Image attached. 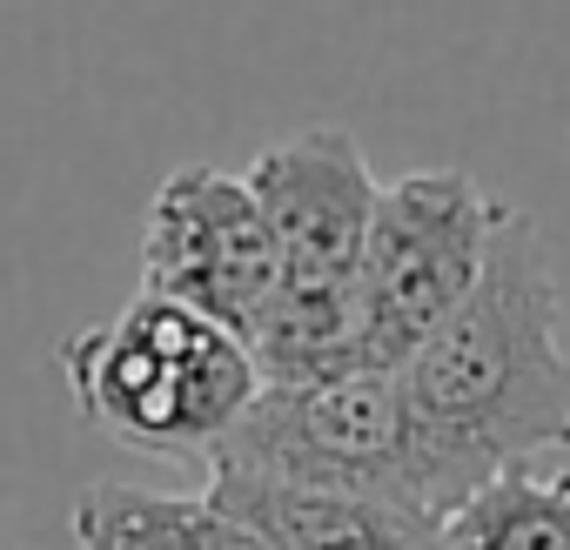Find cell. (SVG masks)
Returning a JSON list of instances; mask_svg holds the SVG:
<instances>
[{
    "instance_id": "obj_1",
    "label": "cell",
    "mask_w": 570,
    "mask_h": 550,
    "mask_svg": "<svg viewBox=\"0 0 570 550\" xmlns=\"http://www.w3.org/2000/svg\"><path fill=\"white\" fill-rule=\"evenodd\" d=\"M450 510L510 463L570 450V343L543 228L503 202L476 289L396 363Z\"/></svg>"
},
{
    "instance_id": "obj_2",
    "label": "cell",
    "mask_w": 570,
    "mask_h": 550,
    "mask_svg": "<svg viewBox=\"0 0 570 550\" xmlns=\"http://www.w3.org/2000/svg\"><path fill=\"white\" fill-rule=\"evenodd\" d=\"M248 188L275 235V289L248 336L262 383H330L370 370L363 356V242L383 181L350 128H303L262 148Z\"/></svg>"
},
{
    "instance_id": "obj_3",
    "label": "cell",
    "mask_w": 570,
    "mask_h": 550,
    "mask_svg": "<svg viewBox=\"0 0 570 550\" xmlns=\"http://www.w3.org/2000/svg\"><path fill=\"white\" fill-rule=\"evenodd\" d=\"M55 370L101 436L202 470L262 396V370L242 336L148 289L121 316L68 336L55 350Z\"/></svg>"
},
{
    "instance_id": "obj_4",
    "label": "cell",
    "mask_w": 570,
    "mask_h": 550,
    "mask_svg": "<svg viewBox=\"0 0 570 550\" xmlns=\"http://www.w3.org/2000/svg\"><path fill=\"white\" fill-rule=\"evenodd\" d=\"M215 463L282 483H316V490H363L450 517L436 456L423 443V423L396 370H356L330 383H262V396L242 410Z\"/></svg>"
},
{
    "instance_id": "obj_5",
    "label": "cell",
    "mask_w": 570,
    "mask_h": 550,
    "mask_svg": "<svg viewBox=\"0 0 570 550\" xmlns=\"http://www.w3.org/2000/svg\"><path fill=\"white\" fill-rule=\"evenodd\" d=\"M503 202L463 168H410L376 195L363 242V356L396 370L483 275Z\"/></svg>"
},
{
    "instance_id": "obj_6",
    "label": "cell",
    "mask_w": 570,
    "mask_h": 550,
    "mask_svg": "<svg viewBox=\"0 0 570 550\" xmlns=\"http://www.w3.org/2000/svg\"><path fill=\"white\" fill-rule=\"evenodd\" d=\"M141 289L222 323L242 343L255 336L275 289V235L248 175L188 161L155 188L141 228Z\"/></svg>"
},
{
    "instance_id": "obj_7",
    "label": "cell",
    "mask_w": 570,
    "mask_h": 550,
    "mask_svg": "<svg viewBox=\"0 0 570 550\" xmlns=\"http://www.w3.org/2000/svg\"><path fill=\"white\" fill-rule=\"evenodd\" d=\"M208 497L268 530L282 550H450L443 517L363 497V490H316V483H282L255 470H208Z\"/></svg>"
},
{
    "instance_id": "obj_8",
    "label": "cell",
    "mask_w": 570,
    "mask_h": 550,
    "mask_svg": "<svg viewBox=\"0 0 570 550\" xmlns=\"http://www.w3.org/2000/svg\"><path fill=\"white\" fill-rule=\"evenodd\" d=\"M75 543L81 550H282L268 530H255L208 490L175 497L141 483H88L75 497Z\"/></svg>"
},
{
    "instance_id": "obj_9",
    "label": "cell",
    "mask_w": 570,
    "mask_h": 550,
    "mask_svg": "<svg viewBox=\"0 0 570 550\" xmlns=\"http://www.w3.org/2000/svg\"><path fill=\"white\" fill-rule=\"evenodd\" d=\"M450 550H570V470L510 463L443 517Z\"/></svg>"
}]
</instances>
